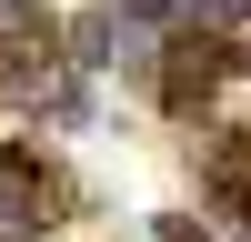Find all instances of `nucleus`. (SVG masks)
Wrapping results in <instances>:
<instances>
[{
  "instance_id": "nucleus-1",
  "label": "nucleus",
  "mask_w": 251,
  "mask_h": 242,
  "mask_svg": "<svg viewBox=\"0 0 251 242\" xmlns=\"http://www.w3.org/2000/svg\"><path fill=\"white\" fill-rule=\"evenodd\" d=\"M201 172H211V212L231 222V212H241V172H251V141H241V121H221V141H211V161H201Z\"/></svg>"
},
{
  "instance_id": "nucleus-2",
  "label": "nucleus",
  "mask_w": 251,
  "mask_h": 242,
  "mask_svg": "<svg viewBox=\"0 0 251 242\" xmlns=\"http://www.w3.org/2000/svg\"><path fill=\"white\" fill-rule=\"evenodd\" d=\"M60 51H71L80 71H100V60H121V20H111V10H91V20H71V40H60Z\"/></svg>"
},
{
  "instance_id": "nucleus-3",
  "label": "nucleus",
  "mask_w": 251,
  "mask_h": 242,
  "mask_svg": "<svg viewBox=\"0 0 251 242\" xmlns=\"http://www.w3.org/2000/svg\"><path fill=\"white\" fill-rule=\"evenodd\" d=\"M161 242H211V222H191V212H161Z\"/></svg>"
}]
</instances>
